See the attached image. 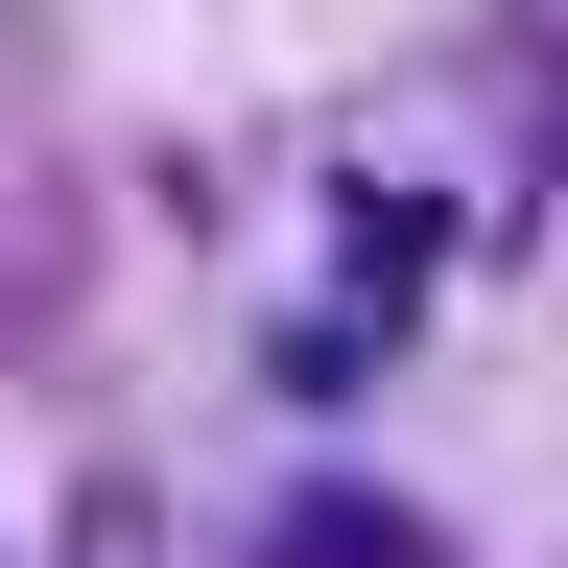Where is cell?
Listing matches in <instances>:
<instances>
[{"label":"cell","instance_id":"1","mask_svg":"<svg viewBox=\"0 0 568 568\" xmlns=\"http://www.w3.org/2000/svg\"><path fill=\"white\" fill-rule=\"evenodd\" d=\"M261 568H426V545L379 521V497H284V521H261Z\"/></svg>","mask_w":568,"mask_h":568}]
</instances>
